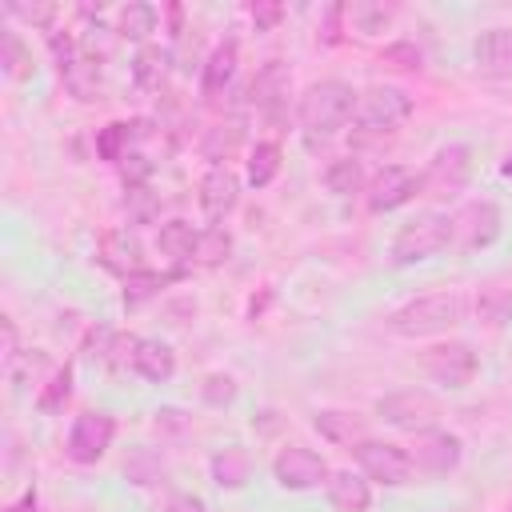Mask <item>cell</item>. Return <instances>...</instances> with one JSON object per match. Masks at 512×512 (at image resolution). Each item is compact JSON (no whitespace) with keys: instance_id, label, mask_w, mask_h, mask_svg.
<instances>
[{"instance_id":"1","label":"cell","mask_w":512,"mask_h":512,"mask_svg":"<svg viewBox=\"0 0 512 512\" xmlns=\"http://www.w3.org/2000/svg\"><path fill=\"white\" fill-rule=\"evenodd\" d=\"M464 316H468V296L456 288H440V292H424V296H412L400 308H392L384 316V328L404 340H424V336H440V332L456 328Z\"/></svg>"},{"instance_id":"2","label":"cell","mask_w":512,"mask_h":512,"mask_svg":"<svg viewBox=\"0 0 512 512\" xmlns=\"http://www.w3.org/2000/svg\"><path fill=\"white\" fill-rule=\"evenodd\" d=\"M356 96L348 80H316L300 92V104H296V120H300V132H304V144L308 148H320L328 144L348 120H352V108H356Z\"/></svg>"},{"instance_id":"3","label":"cell","mask_w":512,"mask_h":512,"mask_svg":"<svg viewBox=\"0 0 512 512\" xmlns=\"http://www.w3.org/2000/svg\"><path fill=\"white\" fill-rule=\"evenodd\" d=\"M408 116H412V96L404 88L372 84V88H364L356 96V108H352V140L364 144V140L392 136Z\"/></svg>"},{"instance_id":"4","label":"cell","mask_w":512,"mask_h":512,"mask_svg":"<svg viewBox=\"0 0 512 512\" xmlns=\"http://www.w3.org/2000/svg\"><path fill=\"white\" fill-rule=\"evenodd\" d=\"M444 248H452V216L448 212H420L416 220L400 224V232L392 236V264L412 268V264L440 256Z\"/></svg>"},{"instance_id":"5","label":"cell","mask_w":512,"mask_h":512,"mask_svg":"<svg viewBox=\"0 0 512 512\" xmlns=\"http://www.w3.org/2000/svg\"><path fill=\"white\" fill-rule=\"evenodd\" d=\"M504 236V212L496 200L476 196L452 212V248L456 252H480L492 248Z\"/></svg>"},{"instance_id":"6","label":"cell","mask_w":512,"mask_h":512,"mask_svg":"<svg viewBox=\"0 0 512 512\" xmlns=\"http://www.w3.org/2000/svg\"><path fill=\"white\" fill-rule=\"evenodd\" d=\"M420 368H424V376L432 384H440L448 392H460V388H468L476 380L480 356H476V348L468 340H440L420 356Z\"/></svg>"},{"instance_id":"7","label":"cell","mask_w":512,"mask_h":512,"mask_svg":"<svg viewBox=\"0 0 512 512\" xmlns=\"http://www.w3.org/2000/svg\"><path fill=\"white\" fill-rule=\"evenodd\" d=\"M376 416L400 432H432L440 424V400L424 388H400V392H384L376 400Z\"/></svg>"},{"instance_id":"8","label":"cell","mask_w":512,"mask_h":512,"mask_svg":"<svg viewBox=\"0 0 512 512\" xmlns=\"http://www.w3.org/2000/svg\"><path fill=\"white\" fill-rule=\"evenodd\" d=\"M472 180V148L468 144H444L432 152L428 168L420 172V196L452 200Z\"/></svg>"},{"instance_id":"9","label":"cell","mask_w":512,"mask_h":512,"mask_svg":"<svg viewBox=\"0 0 512 512\" xmlns=\"http://www.w3.org/2000/svg\"><path fill=\"white\" fill-rule=\"evenodd\" d=\"M352 456H356V464H360V472H364V480H376V484H384V488H404V484H412V456L400 448V444H392V440H360L356 448H352Z\"/></svg>"},{"instance_id":"10","label":"cell","mask_w":512,"mask_h":512,"mask_svg":"<svg viewBox=\"0 0 512 512\" xmlns=\"http://www.w3.org/2000/svg\"><path fill=\"white\" fill-rule=\"evenodd\" d=\"M272 480L284 492H312V488H320L328 480V464H324L320 452H312L304 444H288L272 460Z\"/></svg>"},{"instance_id":"11","label":"cell","mask_w":512,"mask_h":512,"mask_svg":"<svg viewBox=\"0 0 512 512\" xmlns=\"http://www.w3.org/2000/svg\"><path fill=\"white\" fill-rule=\"evenodd\" d=\"M112 432H116V424H112L108 412H80L72 420V428H68V440H64L68 460L72 464H96L108 452Z\"/></svg>"},{"instance_id":"12","label":"cell","mask_w":512,"mask_h":512,"mask_svg":"<svg viewBox=\"0 0 512 512\" xmlns=\"http://www.w3.org/2000/svg\"><path fill=\"white\" fill-rule=\"evenodd\" d=\"M416 196H420V172L408 164H384L368 180V208L372 212H396Z\"/></svg>"},{"instance_id":"13","label":"cell","mask_w":512,"mask_h":512,"mask_svg":"<svg viewBox=\"0 0 512 512\" xmlns=\"http://www.w3.org/2000/svg\"><path fill=\"white\" fill-rule=\"evenodd\" d=\"M408 456H412V468H416L420 476L440 480V476H448V472L460 468L464 448H460V436L432 428V432H420V436H416V444H412Z\"/></svg>"},{"instance_id":"14","label":"cell","mask_w":512,"mask_h":512,"mask_svg":"<svg viewBox=\"0 0 512 512\" xmlns=\"http://www.w3.org/2000/svg\"><path fill=\"white\" fill-rule=\"evenodd\" d=\"M288 84H292V76H288L284 60H264V64L256 68L248 92H252L256 112H260L268 124H284V116H288Z\"/></svg>"},{"instance_id":"15","label":"cell","mask_w":512,"mask_h":512,"mask_svg":"<svg viewBox=\"0 0 512 512\" xmlns=\"http://www.w3.org/2000/svg\"><path fill=\"white\" fill-rule=\"evenodd\" d=\"M96 260H100V268H108V272L120 276V280L144 272V248H140L136 232H128V228H108V232H100V240H96Z\"/></svg>"},{"instance_id":"16","label":"cell","mask_w":512,"mask_h":512,"mask_svg":"<svg viewBox=\"0 0 512 512\" xmlns=\"http://www.w3.org/2000/svg\"><path fill=\"white\" fill-rule=\"evenodd\" d=\"M472 60L492 80H512V24H492L472 40Z\"/></svg>"},{"instance_id":"17","label":"cell","mask_w":512,"mask_h":512,"mask_svg":"<svg viewBox=\"0 0 512 512\" xmlns=\"http://www.w3.org/2000/svg\"><path fill=\"white\" fill-rule=\"evenodd\" d=\"M472 312H476V324L500 332L512 324V280L508 276H488L476 284L472 292Z\"/></svg>"},{"instance_id":"18","label":"cell","mask_w":512,"mask_h":512,"mask_svg":"<svg viewBox=\"0 0 512 512\" xmlns=\"http://www.w3.org/2000/svg\"><path fill=\"white\" fill-rule=\"evenodd\" d=\"M236 64H240V44H236V36L220 40V44L208 52V60L200 64V96H204L208 104H216V100L232 88Z\"/></svg>"},{"instance_id":"19","label":"cell","mask_w":512,"mask_h":512,"mask_svg":"<svg viewBox=\"0 0 512 512\" xmlns=\"http://www.w3.org/2000/svg\"><path fill=\"white\" fill-rule=\"evenodd\" d=\"M156 128H152V120H112V124H104L100 132H96V156L100 160H108V164H120L128 152H136V144L140 140H148Z\"/></svg>"},{"instance_id":"20","label":"cell","mask_w":512,"mask_h":512,"mask_svg":"<svg viewBox=\"0 0 512 512\" xmlns=\"http://www.w3.org/2000/svg\"><path fill=\"white\" fill-rule=\"evenodd\" d=\"M236 200H240V180H236V172L224 164V168H208L204 172V180H200V208H204V216L212 220V224H220L232 208H236Z\"/></svg>"},{"instance_id":"21","label":"cell","mask_w":512,"mask_h":512,"mask_svg":"<svg viewBox=\"0 0 512 512\" xmlns=\"http://www.w3.org/2000/svg\"><path fill=\"white\" fill-rule=\"evenodd\" d=\"M132 372L144 376L148 384H168L176 376V352L164 340L136 336V344H132Z\"/></svg>"},{"instance_id":"22","label":"cell","mask_w":512,"mask_h":512,"mask_svg":"<svg viewBox=\"0 0 512 512\" xmlns=\"http://www.w3.org/2000/svg\"><path fill=\"white\" fill-rule=\"evenodd\" d=\"M312 428H316L328 444H344V448H356L360 440H368L364 416H360V412H348V408H320V412L312 416Z\"/></svg>"},{"instance_id":"23","label":"cell","mask_w":512,"mask_h":512,"mask_svg":"<svg viewBox=\"0 0 512 512\" xmlns=\"http://www.w3.org/2000/svg\"><path fill=\"white\" fill-rule=\"evenodd\" d=\"M324 492H328L332 512H368L372 508V488L356 472H328Z\"/></svg>"},{"instance_id":"24","label":"cell","mask_w":512,"mask_h":512,"mask_svg":"<svg viewBox=\"0 0 512 512\" xmlns=\"http://www.w3.org/2000/svg\"><path fill=\"white\" fill-rule=\"evenodd\" d=\"M172 76V52L160 48V44H144L136 56H132V84L140 92H164Z\"/></svg>"},{"instance_id":"25","label":"cell","mask_w":512,"mask_h":512,"mask_svg":"<svg viewBox=\"0 0 512 512\" xmlns=\"http://www.w3.org/2000/svg\"><path fill=\"white\" fill-rule=\"evenodd\" d=\"M240 144H244V120H240V116H228V120H220V124H212V128L204 132L200 156H204L212 168H224V164L240 152Z\"/></svg>"},{"instance_id":"26","label":"cell","mask_w":512,"mask_h":512,"mask_svg":"<svg viewBox=\"0 0 512 512\" xmlns=\"http://www.w3.org/2000/svg\"><path fill=\"white\" fill-rule=\"evenodd\" d=\"M208 472H212L216 488L236 492V488H244V484H248V476H252V456H248L240 444H224V448H216V452H212Z\"/></svg>"},{"instance_id":"27","label":"cell","mask_w":512,"mask_h":512,"mask_svg":"<svg viewBox=\"0 0 512 512\" xmlns=\"http://www.w3.org/2000/svg\"><path fill=\"white\" fill-rule=\"evenodd\" d=\"M196 240H200V228H192L188 220H164L160 232H156V248L172 260V264H192L196 256Z\"/></svg>"},{"instance_id":"28","label":"cell","mask_w":512,"mask_h":512,"mask_svg":"<svg viewBox=\"0 0 512 512\" xmlns=\"http://www.w3.org/2000/svg\"><path fill=\"white\" fill-rule=\"evenodd\" d=\"M156 20H160V12H156L152 4L132 0V4L116 8V16H112V32H116L120 40H148V36L156 32Z\"/></svg>"},{"instance_id":"29","label":"cell","mask_w":512,"mask_h":512,"mask_svg":"<svg viewBox=\"0 0 512 512\" xmlns=\"http://www.w3.org/2000/svg\"><path fill=\"white\" fill-rule=\"evenodd\" d=\"M184 276V268H172V272H152V268H144V272H136V276H128L124 280V308H140V304H148L152 296H160L168 284H176Z\"/></svg>"},{"instance_id":"30","label":"cell","mask_w":512,"mask_h":512,"mask_svg":"<svg viewBox=\"0 0 512 512\" xmlns=\"http://www.w3.org/2000/svg\"><path fill=\"white\" fill-rule=\"evenodd\" d=\"M364 184H368V176H364V164H360L356 156H336V160H328V168H324V188H328L332 196H356V192H364Z\"/></svg>"},{"instance_id":"31","label":"cell","mask_w":512,"mask_h":512,"mask_svg":"<svg viewBox=\"0 0 512 512\" xmlns=\"http://www.w3.org/2000/svg\"><path fill=\"white\" fill-rule=\"evenodd\" d=\"M392 20H396V8H392V4H368V0L344 4V28L360 32V36H376V32H384Z\"/></svg>"},{"instance_id":"32","label":"cell","mask_w":512,"mask_h":512,"mask_svg":"<svg viewBox=\"0 0 512 512\" xmlns=\"http://www.w3.org/2000/svg\"><path fill=\"white\" fill-rule=\"evenodd\" d=\"M0 64H4V76L16 84L32 76V48L24 44V36L16 28H4V36H0Z\"/></svg>"},{"instance_id":"33","label":"cell","mask_w":512,"mask_h":512,"mask_svg":"<svg viewBox=\"0 0 512 512\" xmlns=\"http://www.w3.org/2000/svg\"><path fill=\"white\" fill-rule=\"evenodd\" d=\"M280 172V144L276 140H256L248 152V184L252 188H268Z\"/></svg>"},{"instance_id":"34","label":"cell","mask_w":512,"mask_h":512,"mask_svg":"<svg viewBox=\"0 0 512 512\" xmlns=\"http://www.w3.org/2000/svg\"><path fill=\"white\" fill-rule=\"evenodd\" d=\"M228 256H232V236H228L220 224L204 228L200 240H196V256H192V264H200V268H216V264H224Z\"/></svg>"},{"instance_id":"35","label":"cell","mask_w":512,"mask_h":512,"mask_svg":"<svg viewBox=\"0 0 512 512\" xmlns=\"http://www.w3.org/2000/svg\"><path fill=\"white\" fill-rule=\"evenodd\" d=\"M68 396H72V368L64 364V368H56V372L48 376V384L36 392V408L52 416V412H60V408L68 404Z\"/></svg>"},{"instance_id":"36","label":"cell","mask_w":512,"mask_h":512,"mask_svg":"<svg viewBox=\"0 0 512 512\" xmlns=\"http://www.w3.org/2000/svg\"><path fill=\"white\" fill-rule=\"evenodd\" d=\"M116 336H120V332H112V328H104V324H96V328H88V336H84V344H80V352H84V360H92V364H100V368H112V352H116Z\"/></svg>"},{"instance_id":"37","label":"cell","mask_w":512,"mask_h":512,"mask_svg":"<svg viewBox=\"0 0 512 512\" xmlns=\"http://www.w3.org/2000/svg\"><path fill=\"white\" fill-rule=\"evenodd\" d=\"M56 4H4V16L12 20H24L28 28L36 32H52V20H56Z\"/></svg>"},{"instance_id":"38","label":"cell","mask_w":512,"mask_h":512,"mask_svg":"<svg viewBox=\"0 0 512 512\" xmlns=\"http://www.w3.org/2000/svg\"><path fill=\"white\" fill-rule=\"evenodd\" d=\"M124 212H128L132 224H152L156 212H160V200H156L152 188H128V196H124Z\"/></svg>"},{"instance_id":"39","label":"cell","mask_w":512,"mask_h":512,"mask_svg":"<svg viewBox=\"0 0 512 512\" xmlns=\"http://www.w3.org/2000/svg\"><path fill=\"white\" fill-rule=\"evenodd\" d=\"M200 396H204L212 408H224V404L236 400V380H232L228 372H208L204 384H200Z\"/></svg>"},{"instance_id":"40","label":"cell","mask_w":512,"mask_h":512,"mask_svg":"<svg viewBox=\"0 0 512 512\" xmlns=\"http://www.w3.org/2000/svg\"><path fill=\"white\" fill-rule=\"evenodd\" d=\"M148 176H152V160L144 152H128L120 160V180H124V192L128 188H148Z\"/></svg>"},{"instance_id":"41","label":"cell","mask_w":512,"mask_h":512,"mask_svg":"<svg viewBox=\"0 0 512 512\" xmlns=\"http://www.w3.org/2000/svg\"><path fill=\"white\" fill-rule=\"evenodd\" d=\"M340 32H344V4H332V8H324L320 24H316V40L320 44H336Z\"/></svg>"},{"instance_id":"42","label":"cell","mask_w":512,"mask_h":512,"mask_svg":"<svg viewBox=\"0 0 512 512\" xmlns=\"http://www.w3.org/2000/svg\"><path fill=\"white\" fill-rule=\"evenodd\" d=\"M384 60L396 64V68H420V48L412 40H400V44H388L384 48Z\"/></svg>"},{"instance_id":"43","label":"cell","mask_w":512,"mask_h":512,"mask_svg":"<svg viewBox=\"0 0 512 512\" xmlns=\"http://www.w3.org/2000/svg\"><path fill=\"white\" fill-rule=\"evenodd\" d=\"M16 356H20V344H16V320H12V316H0V364L8 368Z\"/></svg>"},{"instance_id":"44","label":"cell","mask_w":512,"mask_h":512,"mask_svg":"<svg viewBox=\"0 0 512 512\" xmlns=\"http://www.w3.org/2000/svg\"><path fill=\"white\" fill-rule=\"evenodd\" d=\"M280 16H284L280 4H252V24H256V32H268Z\"/></svg>"},{"instance_id":"45","label":"cell","mask_w":512,"mask_h":512,"mask_svg":"<svg viewBox=\"0 0 512 512\" xmlns=\"http://www.w3.org/2000/svg\"><path fill=\"white\" fill-rule=\"evenodd\" d=\"M188 420H184V412L180 408H160L156 412V428H172V432H180Z\"/></svg>"},{"instance_id":"46","label":"cell","mask_w":512,"mask_h":512,"mask_svg":"<svg viewBox=\"0 0 512 512\" xmlns=\"http://www.w3.org/2000/svg\"><path fill=\"white\" fill-rule=\"evenodd\" d=\"M164 512H208V508H204V500H200V496H172Z\"/></svg>"},{"instance_id":"47","label":"cell","mask_w":512,"mask_h":512,"mask_svg":"<svg viewBox=\"0 0 512 512\" xmlns=\"http://www.w3.org/2000/svg\"><path fill=\"white\" fill-rule=\"evenodd\" d=\"M500 172H504V176H512V156H508V160L500 164Z\"/></svg>"}]
</instances>
